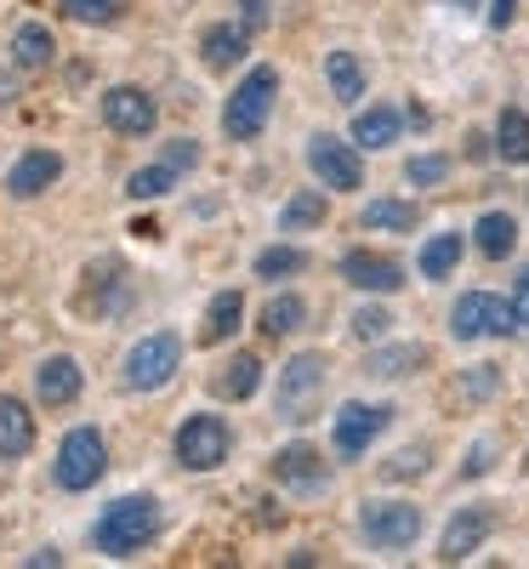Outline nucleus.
<instances>
[{"mask_svg": "<svg viewBox=\"0 0 529 569\" xmlns=\"http://www.w3.org/2000/svg\"><path fill=\"white\" fill-rule=\"evenodd\" d=\"M302 325H308V302H302L297 291L268 297V308H262V337H297Z\"/></svg>", "mask_w": 529, "mask_h": 569, "instance_id": "nucleus-26", "label": "nucleus"}, {"mask_svg": "<svg viewBox=\"0 0 529 569\" xmlns=\"http://www.w3.org/2000/svg\"><path fill=\"white\" fill-rule=\"evenodd\" d=\"M80 388H86V370H80L74 353H52V359H40V365H34V399H40L46 410L74 405Z\"/></svg>", "mask_w": 529, "mask_h": 569, "instance_id": "nucleus-12", "label": "nucleus"}, {"mask_svg": "<svg viewBox=\"0 0 529 569\" xmlns=\"http://www.w3.org/2000/svg\"><path fill=\"white\" fill-rule=\"evenodd\" d=\"M308 171L319 177V188H330V194H353V188L365 182V160H359V142H342V137H308Z\"/></svg>", "mask_w": 529, "mask_h": 569, "instance_id": "nucleus-9", "label": "nucleus"}, {"mask_svg": "<svg viewBox=\"0 0 529 569\" xmlns=\"http://www.w3.org/2000/svg\"><path fill=\"white\" fill-rule=\"evenodd\" d=\"M490 530H496V512L490 507H461L450 525H445V541H439V558L445 563H461V558H472L478 547L490 541Z\"/></svg>", "mask_w": 529, "mask_h": 569, "instance_id": "nucleus-14", "label": "nucleus"}, {"mask_svg": "<svg viewBox=\"0 0 529 569\" xmlns=\"http://www.w3.org/2000/svg\"><path fill=\"white\" fill-rule=\"evenodd\" d=\"M325 376H330V359L325 353H297V359H285L279 370V382H273V410L279 421H313L319 416V393H325Z\"/></svg>", "mask_w": 529, "mask_h": 569, "instance_id": "nucleus-4", "label": "nucleus"}, {"mask_svg": "<svg viewBox=\"0 0 529 569\" xmlns=\"http://www.w3.org/2000/svg\"><path fill=\"white\" fill-rule=\"evenodd\" d=\"M239 319H246V297H239V291H217L211 308H206V325H200V348H222L239 330Z\"/></svg>", "mask_w": 529, "mask_h": 569, "instance_id": "nucleus-20", "label": "nucleus"}, {"mask_svg": "<svg viewBox=\"0 0 529 569\" xmlns=\"http://www.w3.org/2000/svg\"><path fill=\"white\" fill-rule=\"evenodd\" d=\"M490 461H496V439H478V445L467 450V461H461V479H485Z\"/></svg>", "mask_w": 529, "mask_h": 569, "instance_id": "nucleus-39", "label": "nucleus"}, {"mask_svg": "<svg viewBox=\"0 0 529 569\" xmlns=\"http://www.w3.org/2000/svg\"><path fill=\"white\" fill-rule=\"evenodd\" d=\"M273 98H279V69L273 63H257L246 80L228 91V103H222V137L228 142H257L262 126L273 120Z\"/></svg>", "mask_w": 529, "mask_h": 569, "instance_id": "nucleus-2", "label": "nucleus"}, {"mask_svg": "<svg viewBox=\"0 0 529 569\" xmlns=\"http://www.w3.org/2000/svg\"><path fill=\"white\" fill-rule=\"evenodd\" d=\"M496 154L507 166H529V114L523 109H501V120H496Z\"/></svg>", "mask_w": 529, "mask_h": 569, "instance_id": "nucleus-30", "label": "nucleus"}, {"mask_svg": "<svg viewBox=\"0 0 529 569\" xmlns=\"http://www.w3.org/2000/svg\"><path fill=\"white\" fill-rule=\"evenodd\" d=\"M217 399H228V405H239V399H251L257 388H262V359L257 353H233L228 359V370L217 376Z\"/></svg>", "mask_w": 529, "mask_h": 569, "instance_id": "nucleus-22", "label": "nucleus"}, {"mask_svg": "<svg viewBox=\"0 0 529 569\" xmlns=\"http://www.w3.org/2000/svg\"><path fill=\"white\" fill-rule=\"evenodd\" d=\"M63 177V154H52V149H29L12 171H7V194L12 200H34V194H46Z\"/></svg>", "mask_w": 529, "mask_h": 569, "instance_id": "nucleus-16", "label": "nucleus"}, {"mask_svg": "<svg viewBox=\"0 0 529 569\" xmlns=\"http://www.w3.org/2000/svg\"><path fill=\"white\" fill-rule=\"evenodd\" d=\"M421 472H427V445H410V450H399L388 467H381V479H421Z\"/></svg>", "mask_w": 529, "mask_h": 569, "instance_id": "nucleus-35", "label": "nucleus"}, {"mask_svg": "<svg viewBox=\"0 0 529 569\" xmlns=\"http://www.w3.org/2000/svg\"><path fill=\"white\" fill-rule=\"evenodd\" d=\"M160 501L154 496H120L103 507V518L91 525V547H98L103 558H137L142 547H154L160 536Z\"/></svg>", "mask_w": 529, "mask_h": 569, "instance_id": "nucleus-1", "label": "nucleus"}, {"mask_svg": "<svg viewBox=\"0 0 529 569\" xmlns=\"http://www.w3.org/2000/svg\"><path fill=\"white\" fill-rule=\"evenodd\" d=\"M399 126H405V114L399 109H359L353 114V142H359V149H393V142H399Z\"/></svg>", "mask_w": 529, "mask_h": 569, "instance_id": "nucleus-21", "label": "nucleus"}, {"mask_svg": "<svg viewBox=\"0 0 529 569\" xmlns=\"http://www.w3.org/2000/svg\"><path fill=\"white\" fill-rule=\"evenodd\" d=\"M342 279L353 284V291L393 297L399 284H405V268H399L393 257H381V251H348V257H342Z\"/></svg>", "mask_w": 529, "mask_h": 569, "instance_id": "nucleus-13", "label": "nucleus"}, {"mask_svg": "<svg viewBox=\"0 0 529 569\" xmlns=\"http://www.w3.org/2000/svg\"><path fill=\"white\" fill-rule=\"evenodd\" d=\"M58 7H63L69 18H80V23H114L120 0H58Z\"/></svg>", "mask_w": 529, "mask_h": 569, "instance_id": "nucleus-37", "label": "nucleus"}, {"mask_svg": "<svg viewBox=\"0 0 529 569\" xmlns=\"http://www.w3.org/2000/svg\"><path fill=\"white\" fill-rule=\"evenodd\" d=\"M393 421V410L388 405H365V399H348L342 410H336V421H330V439H336V456H365L376 439H381V427Z\"/></svg>", "mask_w": 529, "mask_h": 569, "instance_id": "nucleus-10", "label": "nucleus"}, {"mask_svg": "<svg viewBox=\"0 0 529 569\" xmlns=\"http://www.w3.org/2000/svg\"><path fill=\"white\" fill-rule=\"evenodd\" d=\"M450 177V160L445 154H416V160H405V182H416V188H439Z\"/></svg>", "mask_w": 529, "mask_h": 569, "instance_id": "nucleus-34", "label": "nucleus"}, {"mask_svg": "<svg viewBox=\"0 0 529 569\" xmlns=\"http://www.w3.org/2000/svg\"><path fill=\"white\" fill-rule=\"evenodd\" d=\"M518 18V0H490V29H507Z\"/></svg>", "mask_w": 529, "mask_h": 569, "instance_id": "nucleus-42", "label": "nucleus"}, {"mask_svg": "<svg viewBox=\"0 0 529 569\" xmlns=\"http://www.w3.org/2000/svg\"><path fill=\"white\" fill-rule=\"evenodd\" d=\"M103 472H109V445H103V433H98V427H69L63 445H58V461H52L58 490L80 496V490L98 485Z\"/></svg>", "mask_w": 529, "mask_h": 569, "instance_id": "nucleus-5", "label": "nucleus"}, {"mask_svg": "<svg viewBox=\"0 0 529 569\" xmlns=\"http://www.w3.org/2000/svg\"><path fill=\"white\" fill-rule=\"evenodd\" d=\"M171 450H177V467H188V472H217V467L228 461V450H233V433H228L222 416L200 410V416H188V421L177 427Z\"/></svg>", "mask_w": 529, "mask_h": 569, "instance_id": "nucleus-6", "label": "nucleus"}, {"mask_svg": "<svg viewBox=\"0 0 529 569\" xmlns=\"http://www.w3.org/2000/svg\"><path fill=\"white\" fill-rule=\"evenodd\" d=\"M171 188H177V166H166V160H160V166H142V171L126 177V194H131V200H166Z\"/></svg>", "mask_w": 529, "mask_h": 569, "instance_id": "nucleus-31", "label": "nucleus"}, {"mask_svg": "<svg viewBox=\"0 0 529 569\" xmlns=\"http://www.w3.org/2000/svg\"><path fill=\"white\" fill-rule=\"evenodd\" d=\"M325 217H330V200L319 194V188H302V194L285 200V211H279V233H308V228H319Z\"/></svg>", "mask_w": 529, "mask_h": 569, "instance_id": "nucleus-27", "label": "nucleus"}, {"mask_svg": "<svg viewBox=\"0 0 529 569\" xmlns=\"http://www.w3.org/2000/svg\"><path fill=\"white\" fill-rule=\"evenodd\" d=\"M512 330H523L518 308L490 297V291H467L456 308H450V337L456 342H478V337H512Z\"/></svg>", "mask_w": 529, "mask_h": 569, "instance_id": "nucleus-8", "label": "nucleus"}, {"mask_svg": "<svg viewBox=\"0 0 529 569\" xmlns=\"http://www.w3.org/2000/svg\"><path fill=\"white\" fill-rule=\"evenodd\" d=\"M182 370V337L177 330H149V337H137L120 359V382L131 393H160L171 376Z\"/></svg>", "mask_w": 529, "mask_h": 569, "instance_id": "nucleus-3", "label": "nucleus"}, {"mask_svg": "<svg viewBox=\"0 0 529 569\" xmlns=\"http://www.w3.org/2000/svg\"><path fill=\"white\" fill-rule=\"evenodd\" d=\"M246 52H251V29L246 23H211L206 40H200V58H206L211 74H228L233 63H246Z\"/></svg>", "mask_w": 529, "mask_h": 569, "instance_id": "nucleus-17", "label": "nucleus"}, {"mask_svg": "<svg viewBox=\"0 0 529 569\" xmlns=\"http://www.w3.org/2000/svg\"><path fill=\"white\" fill-rule=\"evenodd\" d=\"M103 120H109V131H120V137H149V131L160 126V103H154L142 86H109V91H103Z\"/></svg>", "mask_w": 529, "mask_h": 569, "instance_id": "nucleus-11", "label": "nucleus"}, {"mask_svg": "<svg viewBox=\"0 0 529 569\" xmlns=\"http://www.w3.org/2000/svg\"><path fill=\"white\" fill-rule=\"evenodd\" d=\"M461 251H467L461 233H432V240L421 246V257H416L421 279H450V273H456V262H461Z\"/></svg>", "mask_w": 529, "mask_h": 569, "instance_id": "nucleus-28", "label": "nucleus"}, {"mask_svg": "<svg viewBox=\"0 0 529 569\" xmlns=\"http://www.w3.org/2000/svg\"><path fill=\"white\" fill-rule=\"evenodd\" d=\"M421 525H427V518H421L416 501H365V507H359V536H365L370 547H381V552L416 547Z\"/></svg>", "mask_w": 529, "mask_h": 569, "instance_id": "nucleus-7", "label": "nucleus"}, {"mask_svg": "<svg viewBox=\"0 0 529 569\" xmlns=\"http://www.w3.org/2000/svg\"><path fill=\"white\" fill-rule=\"evenodd\" d=\"M200 160H206V154H200V142H194V137H171V142H166V166H177V171H194Z\"/></svg>", "mask_w": 529, "mask_h": 569, "instance_id": "nucleus-38", "label": "nucleus"}, {"mask_svg": "<svg viewBox=\"0 0 529 569\" xmlns=\"http://www.w3.org/2000/svg\"><path fill=\"white\" fill-rule=\"evenodd\" d=\"M12 98H18V86H12V80H0V109H7Z\"/></svg>", "mask_w": 529, "mask_h": 569, "instance_id": "nucleus-43", "label": "nucleus"}, {"mask_svg": "<svg viewBox=\"0 0 529 569\" xmlns=\"http://www.w3.org/2000/svg\"><path fill=\"white\" fill-rule=\"evenodd\" d=\"M302 268H308L302 246H268V251H257V279H291Z\"/></svg>", "mask_w": 529, "mask_h": 569, "instance_id": "nucleus-32", "label": "nucleus"}, {"mask_svg": "<svg viewBox=\"0 0 529 569\" xmlns=\"http://www.w3.org/2000/svg\"><path fill=\"white\" fill-rule=\"evenodd\" d=\"M58 58V34L46 29V23H18V34H12V63L18 69H46Z\"/></svg>", "mask_w": 529, "mask_h": 569, "instance_id": "nucleus-24", "label": "nucleus"}, {"mask_svg": "<svg viewBox=\"0 0 529 569\" xmlns=\"http://www.w3.org/2000/svg\"><path fill=\"white\" fill-rule=\"evenodd\" d=\"M501 388V365H472L461 376V399H490Z\"/></svg>", "mask_w": 529, "mask_h": 569, "instance_id": "nucleus-36", "label": "nucleus"}, {"mask_svg": "<svg viewBox=\"0 0 529 569\" xmlns=\"http://www.w3.org/2000/svg\"><path fill=\"white\" fill-rule=\"evenodd\" d=\"M512 308H518V319L529 325V268H523V273L512 279Z\"/></svg>", "mask_w": 529, "mask_h": 569, "instance_id": "nucleus-41", "label": "nucleus"}, {"mask_svg": "<svg viewBox=\"0 0 529 569\" xmlns=\"http://www.w3.org/2000/svg\"><path fill=\"white\" fill-rule=\"evenodd\" d=\"M523 467H529V456H523Z\"/></svg>", "mask_w": 529, "mask_h": 569, "instance_id": "nucleus-45", "label": "nucleus"}, {"mask_svg": "<svg viewBox=\"0 0 529 569\" xmlns=\"http://www.w3.org/2000/svg\"><path fill=\"white\" fill-rule=\"evenodd\" d=\"M325 80H330V98H336V103L359 109V98H365V63H359L353 52H330V58H325Z\"/></svg>", "mask_w": 529, "mask_h": 569, "instance_id": "nucleus-23", "label": "nucleus"}, {"mask_svg": "<svg viewBox=\"0 0 529 569\" xmlns=\"http://www.w3.org/2000/svg\"><path fill=\"white\" fill-rule=\"evenodd\" d=\"M34 450V416L23 399L0 393V461H23Z\"/></svg>", "mask_w": 529, "mask_h": 569, "instance_id": "nucleus-18", "label": "nucleus"}, {"mask_svg": "<svg viewBox=\"0 0 529 569\" xmlns=\"http://www.w3.org/2000/svg\"><path fill=\"white\" fill-rule=\"evenodd\" d=\"M348 330H353L359 342H381V337L393 330V313H388V308H376V302H365V308L348 319Z\"/></svg>", "mask_w": 529, "mask_h": 569, "instance_id": "nucleus-33", "label": "nucleus"}, {"mask_svg": "<svg viewBox=\"0 0 529 569\" xmlns=\"http://www.w3.org/2000/svg\"><path fill=\"white\" fill-rule=\"evenodd\" d=\"M472 246H478V257H490V262L512 257V246H518L512 211H485V217H478V222H472Z\"/></svg>", "mask_w": 529, "mask_h": 569, "instance_id": "nucleus-19", "label": "nucleus"}, {"mask_svg": "<svg viewBox=\"0 0 529 569\" xmlns=\"http://www.w3.org/2000/svg\"><path fill=\"white\" fill-rule=\"evenodd\" d=\"M273 479H279L285 490L313 496V490L330 485V467H325V456H319L313 445H285V450L273 456Z\"/></svg>", "mask_w": 529, "mask_h": 569, "instance_id": "nucleus-15", "label": "nucleus"}, {"mask_svg": "<svg viewBox=\"0 0 529 569\" xmlns=\"http://www.w3.org/2000/svg\"><path fill=\"white\" fill-rule=\"evenodd\" d=\"M421 222V211L410 200H370L359 211V228H376V233H410Z\"/></svg>", "mask_w": 529, "mask_h": 569, "instance_id": "nucleus-29", "label": "nucleus"}, {"mask_svg": "<svg viewBox=\"0 0 529 569\" xmlns=\"http://www.w3.org/2000/svg\"><path fill=\"white\" fill-rule=\"evenodd\" d=\"M416 365H427V348L421 342H399V348H376L365 376H376V382H399V376H410Z\"/></svg>", "mask_w": 529, "mask_h": 569, "instance_id": "nucleus-25", "label": "nucleus"}, {"mask_svg": "<svg viewBox=\"0 0 529 569\" xmlns=\"http://www.w3.org/2000/svg\"><path fill=\"white\" fill-rule=\"evenodd\" d=\"M445 7H461L467 12V7H478V0H445Z\"/></svg>", "mask_w": 529, "mask_h": 569, "instance_id": "nucleus-44", "label": "nucleus"}, {"mask_svg": "<svg viewBox=\"0 0 529 569\" xmlns=\"http://www.w3.org/2000/svg\"><path fill=\"white\" fill-rule=\"evenodd\" d=\"M239 23H246L251 34L268 23V0H239Z\"/></svg>", "mask_w": 529, "mask_h": 569, "instance_id": "nucleus-40", "label": "nucleus"}]
</instances>
